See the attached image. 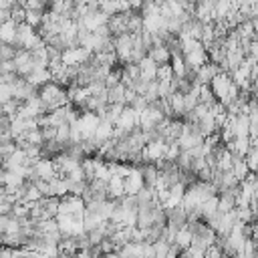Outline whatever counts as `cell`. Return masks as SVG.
I'll return each mask as SVG.
<instances>
[{
  "label": "cell",
  "mask_w": 258,
  "mask_h": 258,
  "mask_svg": "<svg viewBox=\"0 0 258 258\" xmlns=\"http://www.w3.org/2000/svg\"><path fill=\"white\" fill-rule=\"evenodd\" d=\"M38 99L42 101L46 113H52V111H56V109H60V107L71 103L67 89L62 85L54 83V81H50V83H46V85H42L38 89Z\"/></svg>",
  "instance_id": "1"
},
{
  "label": "cell",
  "mask_w": 258,
  "mask_h": 258,
  "mask_svg": "<svg viewBox=\"0 0 258 258\" xmlns=\"http://www.w3.org/2000/svg\"><path fill=\"white\" fill-rule=\"evenodd\" d=\"M123 179H125V196H137V194H139V189H143V187H145L141 167H137V165H131L129 173H127Z\"/></svg>",
  "instance_id": "2"
},
{
  "label": "cell",
  "mask_w": 258,
  "mask_h": 258,
  "mask_svg": "<svg viewBox=\"0 0 258 258\" xmlns=\"http://www.w3.org/2000/svg\"><path fill=\"white\" fill-rule=\"evenodd\" d=\"M32 169H34V173H36L38 179H46V181H50V179H54L58 175L56 173V167H54V161L50 157H38L34 161Z\"/></svg>",
  "instance_id": "3"
},
{
  "label": "cell",
  "mask_w": 258,
  "mask_h": 258,
  "mask_svg": "<svg viewBox=\"0 0 258 258\" xmlns=\"http://www.w3.org/2000/svg\"><path fill=\"white\" fill-rule=\"evenodd\" d=\"M117 129H121L123 133H131L135 127H139V113L133 109V107H125L119 121L115 123Z\"/></svg>",
  "instance_id": "4"
},
{
  "label": "cell",
  "mask_w": 258,
  "mask_h": 258,
  "mask_svg": "<svg viewBox=\"0 0 258 258\" xmlns=\"http://www.w3.org/2000/svg\"><path fill=\"white\" fill-rule=\"evenodd\" d=\"M218 73H222V69H220L216 62L208 60L206 64H202V67L196 71V81H198L200 85H210V83H212V79H214Z\"/></svg>",
  "instance_id": "5"
},
{
  "label": "cell",
  "mask_w": 258,
  "mask_h": 258,
  "mask_svg": "<svg viewBox=\"0 0 258 258\" xmlns=\"http://www.w3.org/2000/svg\"><path fill=\"white\" fill-rule=\"evenodd\" d=\"M147 56L157 64V67H163V64H169L171 62V52L165 44H157V46H151L147 50Z\"/></svg>",
  "instance_id": "6"
},
{
  "label": "cell",
  "mask_w": 258,
  "mask_h": 258,
  "mask_svg": "<svg viewBox=\"0 0 258 258\" xmlns=\"http://www.w3.org/2000/svg\"><path fill=\"white\" fill-rule=\"evenodd\" d=\"M137 67H139V73H141V79L143 81H157V64L149 58V56H143L139 62H137Z\"/></svg>",
  "instance_id": "7"
},
{
  "label": "cell",
  "mask_w": 258,
  "mask_h": 258,
  "mask_svg": "<svg viewBox=\"0 0 258 258\" xmlns=\"http://www.w3.org/2000/svg\"><path fill=\"white\" fill-rule=\"evenodd\" d=\"M16 22L8 20L4 24H0V42L4 44H14L16 42Z\"/></svg>",
  "instance_id": "8"
},
{
  "label": "cell",
  "mask_w": 258,
  "mask_h": 258,
  "mask_svg": "<svg viewBox=\"0 0 258 258\" xmlns=\"http://www.w3.org/2000/svg\"><path fill=\"white\" fill-rule=\"evenodd\" d=\"M42 16H44V10H26L24 14V22L32 28H38L40 22H42Z\"/></svg>",
  "instance_id": "9"
},
{
  "label": "cell",
  "mask_w": 258,
  "mask_h": 258,
  "mask_svg": "<svg viewBox=\"0 0 258 258\" xmlns=\"http://www.w3.org/2000/svg\"><path fill=\"white\" fill-rule=\"evenodd\" d=\"M14 99V83H2L0 85V105Z\"/></svg>",
  "instance_id": "10"
},
{
  "label": "cell",
  "mask_w": 258,
  "mask_h": 258,
  "mask_svg": "<svg viewBox=\"0 0 258 258\" xmlns=\"http://www.w3.org/2000/svg\"><path fill=\"white\" fill-rule=\"evenodd\" d=\"M12 206H14V204H10V200L6 198V194H2V196H0V216H10Z\"/></svg>",
  "instance_id": "11"
}]
</instances>
